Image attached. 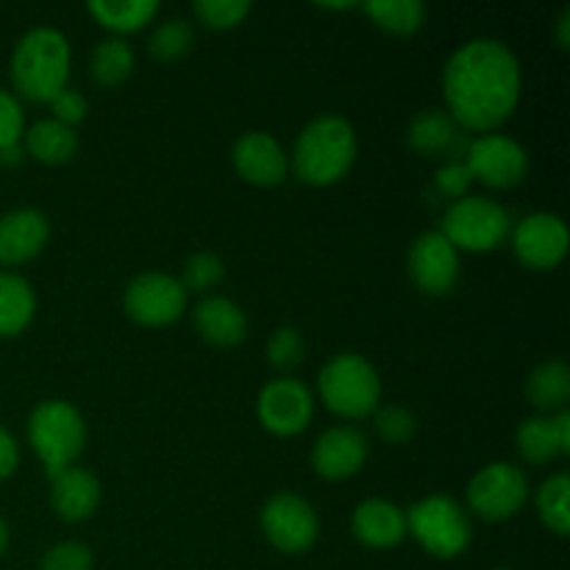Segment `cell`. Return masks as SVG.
Instances as JSON below:
<instances>
[{"instance_id": "6da1fadb", "label": "cell", "mask_w": 570, "mask_h": 570, "mask_svg": "<svg viewBox=\"0 0 570 570\" xmlns=\"http://www.w3.org/2000/svg\"><path fill=\"white\" fill-rule=\"evenodd\" d=\"M443 95L456 126L490 131L515 111L521 65L499 39H471L445 61Z\"/></svg>"}, {"instance_id": "9c48e42d", "label": "cell", "mask_w": 570, "mask_h": 570, "mask_svg": "<svg viewBox=\"0 0 570 570\" xmlns=\"http://www.w3.org/2000/svg\"><path fill=\"white\" fill-rule=\"evenodd\" d=\"M126 312L142 326L176 323L187 309V289L167 273H139L126 287Z\"/></svg>"}, {"instance_id": "8fae6325", "label": "cell", "mask_w": 570, "mask_h": 570, "mask_svg": "<svg viewBox=\"0 0 570 570\" xmlns=\"http://www.w3.org/2000/svg\"><path fill=\"white\" fill-rule=\"evenodd\" d=\"M262 529L278 551L298 554L317 540V515L301 495L276 493L262 510Z\"/></svg>"}, {"instance_id": "5b68a950", "label": "cell", "mask_w": 570, "mask_h": 570, "mask_svg": "<svg viewBox=\"0 0 570 570\" xmlns=\"http://www.w3.org/2000/svg\"><path fill=\"white\" fill-rule=\"evenodd\" d=\"M28 440L48 468L50 479L70 468L81 454L87 426L81 412L67 401H45L28 417Z\"/></svg>"}, {"instance_id": "2e32d148", "label": "cell", "mask_w": 570, "mask_h": 570, "mask_svg": "<svg viewBox=\"0 0 570 570\" xmlns=\"http://www.w3.org/2000/svg\"><path fill=\"white\" fill-rule=\"evenodd\" d=\"M406 142L423 156H438L445 161L465 159V150L471 139L460 131L454 117L440 109H423L412 117L406 128Z\"/></svg>"}, {"instance_id": "8d00e7d4", "label": "cell", "mask_w": 570, "mask_h": 570, "mask_svg": "<svg viewBox=\"0 0 570 570\" xmlns=\"http://www.w3.org/2000/svg\"><path fill=\"white\" fill-rule=\"evenodd\" d=\"M471 181L473 176L471 170H468L465 159L445 161L438 170V176H434V184L440 187V193L449 195V198H465V189L471 187Z\"/></svg>"}, {"instance_id": "d590c367", "label": "cell", "mask_w": 570, "mask_h": 570, "mask_svg": "<svg viewBox=\"0 0 570 570\" xmlns=\"http://www.w3.org/2000/svg\"><path fill=\"white\" fill-rule=\"evenodd\" d=\"M22 134H26V120H22L20 100L6 92V89H0V148L17 145Z\"/></svg>"}, {"instance_id": "277c9868", "label": "cell", "mask_w": 570, "mask_h": 570, "mask_svg": "<svg viewBox=\"0 0 570 570\" xmlns=\"http://www.w3.org/2000/svg\"><path fill=\"white\" fill-rule=\"evenodd\" d=\"M317 390L328 410L343 417L371 415L382 399L376 367L360 354H337L328 360L317 376Z\"/></svg>"}, {"instance_id": "f35d334b", "label": "cell", "mask_w": 570, "mask_h": 570, "mask_svg": "<svg viewBox=\"0 0 570 570\" xmlns=\"http://www.w3.org/2000/svg\"><path fill=\"white\" fill-rule=\"evenodd\" d=\"M17 462H20V449H17L14 438H11V434L0 426V479L11 476L17 468Z\"/></svg>"}, {"instance_id": "7bdbcfd3", "label": "cell", "mask_w": 570, "mask_h": 570, "mask_svg": "<svg viewBox=\"0 0 570 570\" xmlns=\"http://www.w3.org/2000/svg\"><path fill=\"white\" fill-rule=\"evenodd\" d=\"M6 546H9V527H6V521L0 518V554L6 551Z\"/></svg>"}, {"instance_id": "7402d4cb", "label": "cell", "mask_w": 570, "mask_h": 570, "mask_svg": "<svg viewBox=\"0 0 570 570\" xmlns=\"http://www.w3.org/2000/svg\"><path fill=\"white\" fill-rule=\"evenodd\" d=\"M33 309L37 298L31 284L17 273L0 271V337L20 334L31 323Z\"/></svg>"}, {"instance_id": "ab89813d", "label": "cell", "mask_w": 570, "mask_h": 570, "mask_svg": "<svg viewBox=\"0 0 570 570\" xmlns=\"http://www.w3.org/2000/svg\"><path fill=\"white\" fill-rule=\"evenodd\" d=\"M554 429H557V438H560V445L562 451H570V412L568 410H560L554 415Z\"/></svg>"}, {"instance_id": "d6986e66", "label": "cell", "mask_w": 570, "mask_h": 570, "mask_svg": "<svg viewBox=\"0 0 570 570\" xmlns=\"http://www.w3.org/2000/svg\"><path fill=\"white\" fill-rule=\"evenodd\" d=\"M354 534L367 549H393L406 538V512L384 499H367L354 510Z\"/></svg>"}, {"instance_id": "f1b7e54d", "label": "cell", "mask_w": 570, "mask_h": 570, "mask_svg": "<svg viewBox=\"0 0 570 570\" xmlns=\"http://www.w3.org/2000/svg\"><path fill=\"white\" fill-rule=\"evenodd\" d=\"M568 495H570L568 473H557V476L546 479L538 490L540 518H543L546 527H549L554 534H560V538H566V534L570 532Z\"/></svg>"}, {"instance_id": "3957f363", "label": "cell", "mask_w": 570, "mask_h": 570, "mask_svg": "<svg viewBox=\"0 0 570 570\" xmlns=\"http://www.w3.org/2000/svg\"><path fill=\"white\" fill-rule=\"evenodd\" d=\"M354 156V126L340 115H321L295 139L293 170L306 184H334L348 173Z\"/></svg>"}, {"instance_id": "ba28073f", "label": "cell", "mask_w": 570, "mask_h": 570, "mask_svg": "<svg viewBox=\"0 0 570 570\" xmlns=\"http://www.w3.org/2000/svg\"><path fill=\"white\" fill-rule=\"evenodd\" d=\"M529 499V479L512 462H493L482 468L468 484V504L488 521H507Z\"/></svg>"}, {"instance_id": "7c38bea8", "label": "cell", "mask_w": 570, "mask_h": 570, "mask_svg": "<svg viewBox=\"0 0 570 570\" xmlns=\"http://www.w3.org/2000/svg\"><path fill=\"white\" fill-rule=\"evenodd\" d=\"M312 410H315L312 393L295 379H276L265 384L256 401L259 421L265 423L267 432L282 434V438L304 432L306 423L312 421Z\"/></svg>"}, {"instance_id": "8992f818", "label": "cell", "mask_w": 570, "mask_h": 570, "mask_svg": "<svg viewBox=\"0 0 570 570\" xmlns=\"http://www.w3.org/2000/svg\"><path fill=\"white\" fill-rule=\"evenodd\" d=\"M406 532L432 557L449 560L471 543V521L465 510L449 495H426L406 512Z\"/></svg>"}, {"instance_id": "83f0119b", "label": "cell", "mask_w": 570, "mask_h": 570, "mask_svg": "<svg viewBox=\"0 0 570 570\" xmlns=\"http://www.w3.org/2000/svg\"><path fill=\"white\" fill-rule=\"evenodd\" d=\"M362 9L376 20V26L393 33H412L426 20V6L421 0H371Z\"/></svg>"}, {"instance_id": "5bb4252c", "label": "cell", "mask_w": 570, "mask_h": 570, "mask_svg": "<svg viewBox=\"0 0 570 570\" xmlns=\"http://www.w3.org/2000/svg\"><path fill=\"white\" fill-rule=\"evenodd\" d=\"M410 276L423 293L445 295L460 276V254L440 232L417 234L410 248Z\"/></svg>"}, {"instance_id": "4dcf8cb0", "label": "cell", "mask_w": 570, "mask_h": 570, "mask_svg": "<svg viewBox=\"0 0 570 570\" xmlns=\"http://www.w3.org/2000/svg\"><path fill=\"white\" fill-rule=\"evenodd\" d=\"M226 267H223V259L217 254H209V250H198V254L189 256L184 262V276L178 282L184 284V289H209L215 287L223 278Z\"/></svg>"}, {"instance_id": "52a82bcc", "label": "cell", "mask_w": 570, "mask_h": 570, "mask_svg": "<svg viewBox=\"0 0 570 570\" xmlns=\"http://www.w3.org/2000/svg\"><path fill=\"white\" fill-rule=\"evenodd\" d=\"M440 234L454 248L493 250L510 234V212L482 195H465L445 209Z\"/></svg>"}, {"instance_id": "ac0fdd59", "label": "cell", "mask_w": 570, "mask_h": 570, "mask_svg": "<svg viewBox=\"0 0 570 570\" xmlns=\"http://www.w3.org/2000/svg\"><path fill=\"white\" fill-rule=\"evenodd\" d=\"M48 217L39 209H14L0 217V262L20 265L33 259L48 243Z\"/></svg>"}, {"instance_id": "603a6c76", "label": "cell", "mask_w": 570, "mask_h": 570, "mask_svg": "<svg viewBox=\"0 0 570 570\" xmlns=\"http://www.w3.org/2000/svg\"><path fill=\"white\" fill-rule=\"evenodd\" d=\"M26 150L33 159L45 161V165H61V161L72 159L78 148V137L70 126L59 120H37L26 134Z\"/></svg>"}, {"instance_id": "d6a6232c", "label": "cell", "mask_w": 570, "mask_h": 570, "mask_svg": "<svg viewBox=\"0 0 570 570\" xmlns=\"http://www.w3.org/2000/svg\"><path fill=\"white\" fill-rule=\"evenodd\" d=\"M373 423H376V432L382 434L387 443H406L417 429L412 412L399 404L382 406V410L376 412V417H373Z\"/></svg>"}, {"instance_id": "f546056e", "label": "cell", "mask_w": 570, "mask_h": 570, "mask_svg": "<svg viewBox=\"0 0 570 570\" xmlns=\"http://www.w3.org/2000/svg\"><path fill=\"white\" fill-rule=\"evenodd\" d=\"M193 26H189L184 17H173V20L161 22L148 39V48L156 59L161 61H173V59H181L189 48H193Z\"/></svg>"}, {"instance_id": "60d3db41", "label": "cell", "mask_w": 570, "mask_h": 570, "mask_svg": "<svg viewBox=\"0 0 570 570\" xmlns=\"http://www.w3.org/2000/svg\"><path fill=\"white\" fill-rule=\"evenodd\" d=\"M557 42L562 50L570 48V9H562L560 20H557Z\"/></svg>"}, {"instance_id": "44dd1931", "label": "cell", "mask_w": 570, "mask_h": 570, "mask_svg": "<svg viewBox=\"0 0 570 570\" xmlns=\"http://www.w3.org/2000/svg\"><path fill=\"white\" fill-rule=\"evenodd\" d=\"M195 328L206 343L228 348V345H237L245 340L248 317L234 301L223 298V295H209L195 306Z\"/></svg>"}, {"instance_id": "b9f144b4", "label": "cell", "mask_w": 570, "mask_h": 570, "mask_svg": "<svg viewBox=\"0 0 570 570\" xmlns=\"http://www.w3.org/2000/svg\"><path fill=\"white\" fill-rule=\"evenodd\" d=\"M0 161L3 165H20L22 161V145H6V148H0Z\"/></svg>"}, {"instance_id": "1f68e13d", "label": "cell", "mask_w": 570, "mask_h": 570, "mask_svg": "<svg viewBox=\"0 0 570 570\" xmlns=\"http://www.w3.org/2000/svg\"><path fill=\"white\" fill-rule=\"evenodd\" d=\"M193 9L200 17V22L223 31V28L239 26L250 11V3L248 0H198Z\"/></svg>"}, {"instance_id": "d4e9b609", "label": "cell", "mask_w": 570, "mask_h": 570, "mask_svg": "<svg viewBox=\"0 0 570 570\" xmlns=\"http://www.w3.org/2000/svg\"><path fill=\"white\" fill-rule=\"evenodd\" d=\"M87 9L100 26L126 33L137 31L145 22L154 20L159 3L156 0H92Z\"/></svg>"}, {"instance_id": "e575fe53", "label": "cell", "mask_w": 570, "mask_h": 570, "mask_svg": "<svg viewBox=\"0 0 570 570\" xmlns=\"http://www.w3.org/2000/svg\"><path fill=\"white\" fill-rule=\"evenodd\" d=\"M42 570H92V551L83 543H59L45 551Z\"/></svg>"}, {"instance_id": "74e56055", "label": "cell", "mask_w": 570, "mask_h": 570, "mask_svg": "<svg viewBox=\"0 0 570 570\" xmlns=\"http://www.w3.org/2000/svg\"><path fill=\"white\" fill-rule=\"evenodd\" d=\"M50 106H53V120L65 122V126H70V128H72V122L83 120V117H87V109H89L87 98L70 87L61 89V92L50 100Z\"/></svg>"}, {"instance_id": "e0dca14e", "label": "cell", "mask_w": 570, "mask_h": 570, "mask_svg": "<svg viewBox=\"0 0 570 570\" xmlns=\"http://www.w3.org/2000/svg\"><path fill=\"white\" fill-rule=\"evenodd\" d=\"M234 167H237L239 176L250 184H259V187H273L284 178L287 173V154L282 150V145L265 131H248L234 142L232 150Z\"/></svg>"}, {"instance_id": "ee69618b", "label": "cell", "mask_w": 570, "mask_h": 570, "mask_svg": "<svg viewBox=\"0 0 570 570\" xmlns=\"http://www.w3.org/2000/svg\"><path fill=\"white\" fill-rule=\"evenodd\" d=\"M493 570H507V568H493Z\"/></svg>"}, {"instance_id": "484cf974", "label": "cell", "mask_w": 570, "mask_h": 570, "mask_svg": "<svg viewBox=\"0 0 570 570\" xmlns=\"http://www.w3.org/2000/svg\"><path fill=\"white\" fill-rule=\"evenodd\" d=\"M92 78L104 87H117L126 81L134 70V50L126 39L106 37L95 45L92 59H89Z\"/></svg>"}, {"instance_id": "9a60e30c", "label": "cell", "mask_w": 570, "mask_h": 570, "mask_svg": "<svg viewBox=\"0 0 570 570\" xmlns=\"http://www.w3.org/2000/svg\"><path fill=\"white\" fill-rule=\"evenodd\" d=\"M367 440L354 426H334L317 438L312 465L323 479H348L365 465Z\"/></svg>"}, {"instance_id": "7a4b0ae2", "label": "cell", "mask_w": 570, "mask_h": 570, "mask_svg": "<svg viewBox=\"0 0 570 570\" xmlns=\"http://www.w3.org/2000/svg\"><path fill=\"white\" fill-rule=\"evenodd\" d=\"M70 76V42L59 28L37 26L20 37L11 53V81L26 98L53 100Z\"/></svg>"}, {"instance_id": "836d02e7", "label": "cell", "mask_w": 570, "mask_h": 570, "mask_svg": "<svg viewBox=\"0 0 570 570\" xmlns=\"http://www.w3.org/2000/svg\"><path fill=\"white\" fill-rule=\"evenodd\" d=\"M304 354V343H301L298 328L293 326H278L276 332L267 340V360L276 367H293L301 362Z\"/></svg>"}, {"instance_id": "cb8c5ba5", "label": "cell", "mask_w": 570, "mask_h": 570, "mask_svg": "<svg viewBox=\"0 0 570 570\" xmlns=\"http://www.w3.org/2000/svg\"><path fill=\"white\" fill-rule=\"evenodd\" d=\"M527 399L538 410H566L570 399V367L562 360H549L532 371L527 382Z\"/></svg>"}, {"instance_id": "30bf717a", "label": "cell", "mask_w": 570, "mask_h": 570, "mask_svg": "<svg viewBox=\"0 0 570 570\" xmlns=\"http://www.w3.org/2000/svg\"><path fill=\"white\" fill-rule=\"evenodd\" d=\"M465 165L471 176L488 187H515L527 176L529 156L518 139L504 134H482L468 142Z\"/></svg>"}, {"instance_id": "4fadbf2b", "label": "cell", "mask_w": 570, "mask_h": 570, "mask_svg": "<svg viewBox=\"0 0 570 570\" xmlns=\"http://www.w3.org/2000/svg\"><path fill=\"white\" fill-rule=\"evenodd\" d=\"M512 248L518 259L534 271H549L562 262L568 250V226L551 212L527 215L512 232Z\"/></svg>"}, {"instance_id": "4316f807", "label": "cell", "mask_w": 570, "mask_h": 570, "mask_svg": "<svg viewBox=\"0 0 570 570\" xmlns=\"http://www.w3.org/2000/svg\"><path fill=\"white\" fill-rule=\"evenodd\" d=\"M518 451L527 462H551L557 456H562L560 438H557L554 429V417H529L518 426Z\"/></svg>"}, {"instance_id": "ffe728a7", "label": "cell", "mask_w": 570, "mask_h": 570, "mask_svg": "<svg viewBox=\"0 0 570 570\" xmlns=\"http://www.w3.org/2000/svg\"><path fill=\"white\" fill-rule=\"evenodd\" d=\"M50 504L65 521H87L100 504V482L83 468H65L53 476Z\"/></svg>"}]
</instances>
